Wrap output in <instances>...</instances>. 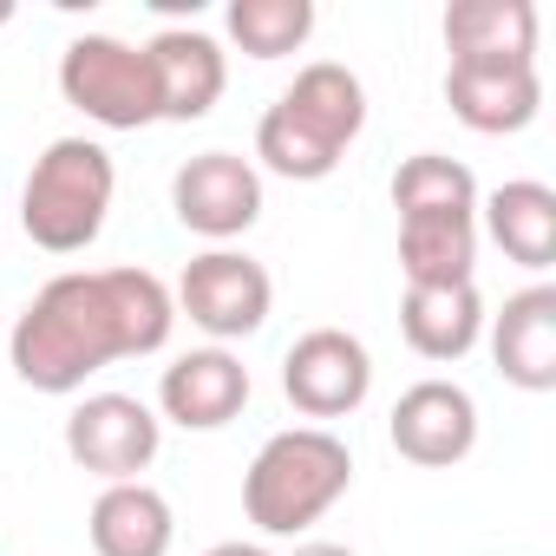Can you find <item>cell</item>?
Returning <instances> with one entry per match:
<instances>
[{
	"mask_svg": "<svg viewBox=\"0 0 556 556\" xmlns=\"http://www.w3.org/2000/svg\"><path fill=\"white\" fill-rule=\"evenodd\" d=\"M393 210L406 216H478V177L445 157V151H419L393 170Z\"/></svg>",
	"mask_w": 556,
	"mask_h": 556,
	"instance_id": "obj_20",
	"label": "cell"
},
{
	"mask_svg": "<svg viewBox=\"0 0 556 556\" xmlns=\"http://www.w3.org/2000/svg\"><path fill=\"white\" fill-rule=\"evenodd\" d=\"M60 92L73 112H86L92 125L105 131H138V125H157V73H151V53L118 40V34H79L66 53H60Z\"/></svg>",
	"mask_w": 556,
	"mask_h": 556,
	"instance_id": "obj_4",
	"label": "cell"
},
{
	"mask_svg": "<svg viewBox=\"0 0 556 556\" xmlns=\"http://www.w3.org/2000/svg\"><path fill=\"white\" fill-rule=\"evenodd\" d=\"M8 21H14V8H8V0H0V27H8Z\"/></svg>",
	"mask_w": 556,
	"mask_h": 556,
	"instance_id": "obj_25",
	"label": "cell"
},
{
	"mask_svg": "<svg viewBox=\"0 0 556 556\" xmlns=\"http://www.w3.org/2000/svg\"><path fill=\"white\" fill-rule=\"evenodd\" d=\"M203 556H268L262 543H216V549H203Z\"/></svg>",
	"mask_w": 556,
	"mask_h": 556,
	"instance_id": "obj_24",
	"label": "cell"
},
{
	"mask_svg": "<svg viewBox=\"0 0 556 556\" xmlns=\"http://www.w3.org/2000/svg\"><path fill=\"white\" fill-rule=\"evenodd\" d=\"M295 125H308L321 144H334L341 157H348V144L367 131V86L341 66V60H315V66H302L295 73V86L275 99Z\"/></svg>",
	"mask_w": 556,
	"mask_h": 556,
	"instance_id": "obj_16",
	"label": "cell"
},
{
	"mask_svg": "<svg viewBox=\"0 0 556 556\" xmlns=\"http://www.w3.org/2000/svg\"><path fill=\"white\" fill-rule=\"evenodd\" d=\"M400 334L419 361H465L484 341V295L478 282H445V289H406L400 302Z\"/></svg>",
	"mask_w": 556,
	"mask_h": 556,
	"instance_id": "obj_14",
	"label": "cell"
},
{
	"mask_svg": "<svg viewBox=\"0 0 556 556\" xmlns=\"http://www.w3.org/2000/svg\"><path fill=\"white\" fill-rule=\"evenodd\" d=\"M282 393L302 419H348L374 393V354L348 328H308L282 354Z\"/></svg>",
	"mask_w": 556,
	"mask_h": 556,
	"instance_id": "obj_7",
	"label": "cell"
},
{
	"mask_svg": "<svg viewBox=\"0 0 556 556\" xmlns=\"http://www.w3.org/2000/svg\"><path fill=\"white\" fill-rule=\"evenodd\" d=\"M445 105L465 131L510 138V131L536 125L543 79H536V66H517V60H452L445 66Z\"/></svg>",
	"mask_w": 556,
	"mask_h": 556,
	"instance_id": "obj_10",
	"label": "cell"
},
{
	"mask_svg": "<svg viewBox=\"0 0 556 556\" xmlns=\"http://www.w3.org/2000/svg\"><path fill=\"white\" fill-rule=\"evenodd\" d=\"M177 315H190V328H203L216 348L229 341H249L268 308H275V282H268V268L242 249H203L184 262L177 275V289H170Z\"/></svg>",
	"mask_w": 556,
	"mask_h": 556,
	"instance_id": "obj_5",
	"label": "cell"
},
{
	"mask_svg": "<svg viewBox=\"0 0 556 556\" xmlns=\"http://www.w3.org/2000/svg\"><path fill=\"white\" fill-rule=\"evenodd\" d=\"M387 439H393L400 458H413L426 471L465 465L471 445H478V400L458 380H419V387L400 393V406L387 419Z\"/></svg>",
	"mask_w": 556,
	"mask_h": 556,
	"instance_id": "obj_9",
	"label": "cell"
},
{
	"mask_svg": "<svg viewBox=\"0 0 556 556\" xmlns=\"http://www.w3.org/2000/svg\"><path fill=\"white\" fill-rule=\"evenodd\" d=\"M289 556H354V549L348 543H295Z\"/></svg>",
	"mask_w": 556,
	"mask_h": 556,
	"instance_id": "obj_23",
	"label": "cell"
},
{
	"mask_svg": "<svg viewBox=\"0 0 556 556\" xmlns=\"http://www.w3.org/2000/svg\"><path fill=\"white\" fill-rule=\"evenodd\" d=\"M170 210L190 236H210L216 249L262 216V170L236 151H197L170 177Z\"/></svg>",
	"mask_w": 556,
	"mask_h": 556,
	"instance_id": "obj_8",
	"label": "cell"
},
{
	"mask_svg": "<svg viewBox=\"0 0 556 556\" xmlns=\"http://www.w3.org/2000/svg\"><path fill=\"white\" fill-rule=\"evenodd\" d=\"M177 302L164 275L125 262V268H66L21 308L8 334V367L34 393H79L92 374L118 361H144L170 341Z\"/></svg>",
	"mask_w": 556,
	"mask_h": 556,
	"instance_id": "obj_1",
	"label": "cell"
},
{
	"mask_svg": "<svg viewBox=\"0 0 556 556\" xmlns=\"http://www.w3.org/2000/svg\"><path fill=\"white\" fill-rule=\"evenodd\" d=\"M452 60H517L536 66V8L530 0H452L445 8Z\"/></svg>",
	"mask_w": 556,
	"mask_h": 556,
	"instance_id": "obj_18",
	"label": "cell"
},
{
	"mask_svg": "<svg viewBox=\"0 0 556 556\" xmlns=\"http://www.w3.org/2000/svg\"><path fill=\"white\" fill-rule=\"evenodd\" d=\"M484 236L517 262V268H549L556 262V190L536 177L497 184L491 197H478Z\"/></svg>",
	"mask_w": 556,
	"mask_h": 556,
	"instance_id": "obj_17",
	"label": "cell"
},
{
	"mask_svg": "<svg viewBox=\"0 0 556 556\" xmlns=\"http://www.w3.org/2000/svg\"><path fill=\"white\" fill-rule=\"evenodd\" d=\"M478 268V216H406L400 223V275L406 289L471 282Z\"/></svg>",
	"mask_w": 556,
	"mask_h": 556,
	"instance_id": "obj_19",
	"label": "cell"
},
{
	"mask_svg": "<svg viewBox=\"0 0 556 556\" xmlns=\"http://www.w3.org/2000/svg\"><path fill=\"white\" fill-rule=\"evenodd\" d=\"M118 197V164L99 138H53L21 184V229L47 255H79L99 242Z\"/></svg>",
	"mask_w": 556,
	"mask_h": 556,
	"instance_id": "obj_3",
	"label": "cell"
},
{
	"mask_svg": "<svg viewBox=\"0 0 556 556\" xmlns=\"http://www.w3.org/2000/svg\"><path fill=\"white\" fill-rule=\"evenodd\" d=\"M86 530H92V549L99 556H170L177 510H170V497L157 484L131 478V484H105L99 491Z\"/></svg>",
	"mask_w": 556,
	"mask_h": 556,
	"instance_id": "obj_15",
	"label": "cell"
},
{
	"mask_svg": "<svg viewBox=\"0 0 556 556\" xmlns=\"http://www.w3.org/2000/svg\"><path fill=\"white\" fill-rule=\"evenodd\" d=\"M484 328H491V361L517 393L556 387V289L549 282L517 289L497 315H484Z\"/></svg>",
	"mask_w": 556,
	"mask_h": 556,
	"instance_id": "obj_13",
	"label": "cell"
},
{
	"mask_svg": "<svg viewBox=\"0 0 556 556\" xmlns=\"http://www.w3.org/2000/svg\"><path fill=\"white\" fill-rule=\"evenodd\" d=\"M164 445V419L131 400V393H86L73 413H66V458L105 484H131L151 471Z\"/></svg>",
	"mask_w": 556,
	"mask_h": 556,
	"instance_id": "obj_6",
	"label": "cell"
},
{
	"mask_svg": "<svg viewBox=\"0 0 556 556\" xmlns=\"http://www.w3.org/2000/svg\"><path fill=\"white\" fill-rule=\"evenodd\" d=\"M354 484V452L328 426H289L262 439L242 471V510L262 536H302L315 530Z\"/></svg>",
	"mask_w": 556,
	"mask_h": 556,
	"instance_id": "obj_2",
	"label": "cell"
},
{
	"mask_svg": "<svg viewBox=\"0 0 556 556\" xmlns=\"http://www.w3.org/2000/svg\"><path fill=\"white\" fill-rule=\"evenodd\" d=\"M249 406V367L229 348H190L157 380V413L184 432H223Z\"/></svg>",
	"mask_w": 556,
	"mask_h": 556,
	"instance_id": "obj_11",
	"label": "cell"
},
{
	"mask_svg": "<svg viewBox=\"0 0 556 556\" xmlns=\"http://www.w3.org/2000/svg\"><path fill=\"white\" fill-rule=\"evenodd\" d=\"M223 27L249 60H289L315 34V0H229Z\"/></svg>",
	"mask_w": 556,
	"mask_h": 556,
	"instance_id": "obj_21",
	"label": "cell"
},
{
	"mask_svg": "<svg viewBox=\"0 0 556 556\" xmlns=\"http://www.w3.org/2000/svg\"><path fill=\"white\" fill-rule=\"evenodd\" d=\"M255 170H275V177H289V184H321L341 170V151L321 144L308 125H295L282 105H268L262 125H255Z\"/></svg>",
	"mask_w": 556,
	"mask_h": 556,
	"instance_id": "obj_22",
	"label": "cell"
},
{
	"mask_svg": "<svg viewBox=\"0 0 556 556\" xmlns=\"http://www.w3.org/2000/svg\"><path fill=\"white\" fill-rule=\"evenodd\" d=\"M144 53H151V73H157V112L170 125H197V118L216 112V99L229 86V53L210 34L164 27V34L144 40Z\"/></svg>",
	"mask_w": 556,
	"mask_h": 556,
	"instance_id": "obj_12",
	"label": "cell"
}]
</instances>
